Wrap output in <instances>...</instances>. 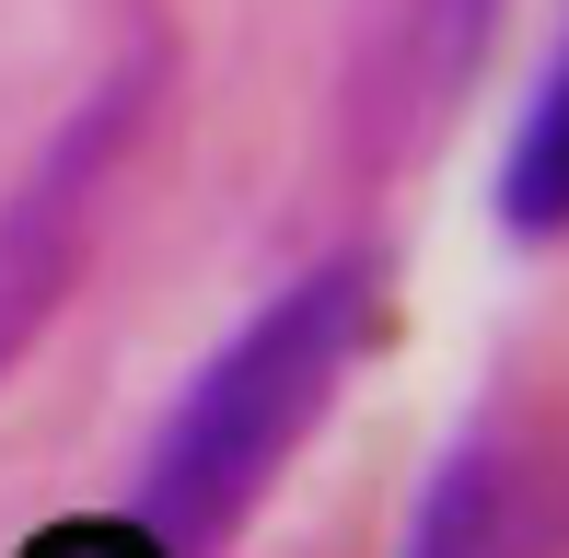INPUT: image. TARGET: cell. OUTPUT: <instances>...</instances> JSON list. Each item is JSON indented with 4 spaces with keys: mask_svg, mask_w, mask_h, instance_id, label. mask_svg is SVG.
I'll return each instance as SVG.
<instances>
[{
    "mask_svg": "<svg viewBox=\"0 0 569 558\" xmlns=\"http://www.w3.org/2000/svg\"><path fill=\"white\" fill-rule=\"evenodd\" d=\"M488 221H500L511 245H558V233H569V47L535 70L523 117H511V140H500Z\"/></svg>",
    "mask_w": 569,
    "mask_h": 558,
    "instance_id": "277c9868",
    "label": "cell"
},
{
    "mask_svg": "<svg viewBox=\"0 0 569 558\" xmlns=\"http://www.w3.org/2000/svg\"><path fill=\"white\" fill-rule=\"evenodd\" d=\"M372 326H383V245L302 257L244 326H221L210 361L151 419L140 466H128V524L163 558H221L268 512V489L291 477V454L315 442V419L349 396Z\"/></svg>",
    "mask_w": 569,
    "mask_h": 558,
    "instance_id": "6da1fadb",
    "label": "cell"
},
{
    "mask_svg": "<svg viewBox=\"0 0 569 558\" xmlns=\"http://www.w3.org/2000/svg\"><path fill=\"white\" fill-rule=\"evenodd\" d=\"M151 106H163V47L140 36V47H117V59L70 93V117L36 140V163L0 187V372H12L23 349L47 338V315L82 291V257H93L128 163H140V140H151Z\"/></svg>",
    "mask_w": 569,
    "mask_h": 558,
    "instance_id": "7a4b0ae2",
    "label": "cell"
},
{
    "mask_svg": "<svg viewBox=\"0 0 569 558\" xmlns=\"http://www.w3.org/2000/svg\"><path fill=\"white\" fill-rule=\"evenodd\" d=\"M59 558H117V547H93V536H59Z\"/></svg>",
    "mask_w": 569,
    "mask_h": 558,
    "instance_id": "5b68a950",
    "label": "cell"
},
{
    "mask_svg": "<svg viewBox=\"0 0 569 558\" xmlns=\"http://www.w3.org/2000/svg\"><path fill=\"white\" fill-rule=\"evenodd\" d=\"M547 536V500H535V454L511 430H453L430 454V477L407 489V524H396V558H523Z\"/></svg>",
    "mask_w": 569,
    "mask_h": 558,
    "instance_id": "3957f363",
    "label": "cell"
}]
</instances>
